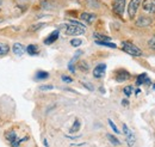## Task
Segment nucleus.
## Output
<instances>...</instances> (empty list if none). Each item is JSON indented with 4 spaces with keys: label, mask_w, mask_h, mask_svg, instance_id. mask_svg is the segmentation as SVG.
<instances>
[{
    "label": "nucleus",
    "mask_w": 155,
    "mask_h": 147,
    "mask_svg": "<svg viewBox=\"0 0 155 147\" xmlns=\"http://www.w3.org/2000/svg\"><path fill=\"white\" fill-rule=\"evenodd\" d=\"M61 28L64 30L66 35H72V36L82 35V34L86 32V26L84 24L77 22V20H69L68 23L63 24Z\"/></svg>",
    "instance_id": "f257e3e1"
},
{
    "label": "nucleus",
    "mask_w": 155,
    "mask_h": 147,
    "mask_svg": "<svg viewBox=\"0 0 155 147\" xmlns=\"http://www.w3.org/2000/svg\"><path fill=\"white\" fill-rule=\"evenodd\" d=\"M122 49H123L125 53H128V54H130V55H133V56L142 55V50H141L138 47H136L134 43L129 42V41H123V42H122Z\"/></svg>",
    "instance_id": "f03ea898"
},
{
    "label": "nucleus",
    "mask_w": 155,
    "mask_h": 147,
    "mask_svg": "<svg viewBox=\"0 0 155 147\" xmlns=\"http://www.w3.org/2000/svg\"><path fill=\"white\" fill-rule=\"evenodd\" d=\"M124 9H125V0H115L112 4V10L117 16L122 17L124 13Z\"/></svg>",
    "instance_id": "7ed1b4c3"
},
{
    "label": "nucleus",
    "mask_w": 155,
    "mask_h": 147,
    "mask_svg": "<svg viewBox=\"0 0 155 147\" xmlns=\"http://www.w3.org/2000/svg\"><path fill=\"white\" fill-rule=\"evenodd\" d=\"M142 4V0H131L129 2V6H128V13H129V18H134L140 7V5Z\"/></svg>",
    "instance_id": "20e7f679"
},
{
    "label": "nucleus",
    "mask_w": 155,
    "mask_h": 147,
    "mask_svg": "<svg viewBox=\"0 0 155 147\" xmlns=\"http://www.w3.org/2000/svg\"><path fill=\"white\" fill-rule=\"evenodd\" d=\"M123 133H124V135H125V140H127V142H128V146L131 147L135 144V135H134V133L129 129V127H128L125 123L123 125Z\"/></svg>",
    "instance_id": "39448f33"
},
{
    "label": "nucleus",
    "mask_w": 155,
    "mask_h": 147,
    "mask_svg": "<svg viewBox=\"0 0 155 147\" xmlns=\"http://www.w3.org/2000/svg\"><path fill=\"white\" fill-rule=\"evenodd\" d=\"M116 80L118 83H123V81H127L130 79V73L125 70H118L116 72V75H115Z\"/></svg>",
    "instance_id": "423d86ee"
},
{
    "label": "nucleus",
    "mask_w": 155,
    "mask_h": 147,
    "mask_svg": "<svg viewBox=\"0 0 155 147\" xmlns=\"http://www.w3.org/2000/svg\"><path fill=\"white\" fill-rule=\"evenodd\" d=\"M106 71V65L105 63H99L93 70V77L94 78H103Z\"/></svg>",
    "instance_id": "0eeeda50"
},
{
    "label": "nucleus",
    "mask_w": 155,
    "mask_h": 147,
    "mask_svg": "<svg viewBox=\"0 0 155 147\" xmlns=\"http://www.w3.org/2000/svg\"><path fill=\"white\" fill-rule=\"evenodd\" d=\"M142 7L149 13H155V0H144L142 2Z\"/></svg>",
    "instance_id": "6e6552de"
},
{
    "label": "nucleus",
    "mask_w": 155,
    "mask_h": 147,
    "mask_svg": "<svg viewBox=\"0 0 155 147\" xmlns=\"http://www.w3.org/2000/svg\"><path fill=\"white\" fill-rule=\"evenodd\" d=\"M58 35H60V31L58 30H55V31H53L49 36L47 37L45 39H44V44H47V46H49V44H51V43H54L56 39L58 38Z\"/></svg>",
    "instance_id": "1a4fd4ad"
},
{
    "label": "nucleus",
    "mask_w": 155,
    "mask_h": 147,
    "mask_svg": "<svg viewBox=\"0 0 155 147\" xmlns=\"http://www.w3.org/2000/svg\"><path fill=\"white\" fill-rule=\"evenodd\" d=\"M150 23H152V19L149 17H146V16H142L136 20L137 26H148V25H150Z\"/></svg>",
    "instance_id": "9d476101"
},
{
    "label": "nucleus",
    "mask_w": 155,
    "mask_h": 147,
    "mask_svg": "<svg viewBox=\"0 0 155 147\" xmlns=\"http://www.w3.org/2000/svg\"><path fill=\"white\" fill-rule=\"evenodd\" d=\"M80 18H81V20H84L85 23H88V24H91V23H92V22L96 19V15H94V13L84 12V13H81Z\"/></svg>",
    "instance_id": "9b49d317"
},
{
    "label": "nucleus",
    "mask_w": 155,
    "mask_h": 147,
    "mask_svg": "<svg viewBox=\"0 0 155 147\" xmlns=\"http://www.w3.org/2000/svg\"><path fill=\"white\" fill-rule=\"evenodd\" d=\"M5 138H6V140H7V141H8L11 145L18 140V138H17V134H16V132H15V130H10V132H6V134H5Z\"/></svg>",
    "instance_id": "f8f14e48"
},
{
    "label": "nucleus",
    "mask_w": 155,
    "mask_h": 147,
    "mask_svg": "<svg viewBox=\"0 0 155 147\" xmlns=\"http://www.w3.org/2000/svg\"><path fill=\"white\" fill-rule=\"evenodd\" d=\"M12 50H13V53L16 54V55H23L24 54V52H25V48H24V46L23 44H20V43H15L13 44V47H12Z\"/></svg>",
    "instance_id": "ddd939ff"
},
{
    "label": "nucleus",
    "mask_w": 155,
    "mask_h": 147,
    "mask_svg": "<svg viewBox=\"0 0 155 147\" xmlns=\"http://www.w3.org/2000/svg\"><path fill=\"white\" fill-rule=\"evenodd\" d=\"M93 37L96 38V42H111V37L101 35V34H99V32H94Z\"/></svg>",
    "instance_id": "4468645a"
},
{
    "label": "nucleus",
    "mask_w": 155,
    "mask_h": 147,
    "mask_svg": "<svg viewBox=\"0 0 155 147\" xmlns=\"http://www.w3.org/2000/svg\"><path fill=\"white\" fill-rule=\"evenodd\" d=\"M25 50H26V53H28L29 55H37V54H38V47L35 46V44L28 46Z\"/></svg>",
    "instance_id": "2eb2a0df"
},
{
    "label": "nucleus",
    "mask_w": 155,
    "mask_h": 147,
    "mask_svg": "<svg viewBox=\"0 0 155 147\" xmlns=\"http://www.w3.org/2000/svg\"><path fill=\"white\" fill-rule=\"evenodd\" d=\"M137 85H141V84H150V81H149V78L147 77V74L143 73L141 74V75H138V78H137Z\"/></svg>",
    "instance_id": "dca6fc26"
},
{
    "label": "nucleus",
    "mask_w": 155,
    "mask_h": 147,
    "mask_svg": "<svg viewBox=\"0 0 155 147\" xmlns=\"http://www.w3.org/2000/svg\"><path fill=\"white\" fill-rule=\"evenodd\" d=\"M48 77H49V73H48V72H44V71H38L37 73L35 74V79H36L37 81L44 80V79H47Z\"/></svg>",
    "instance_id": "f3484780"
},
{
    "label": "nucleus",
    "mask_w": 155,
    "mask_h": 147,
    "mask_svg": "<svg viewBox=\"0 0 155 147\" xmlns=\"http://www.w3.org/2000/svg\"><path fill=\"white\" fill-rule=\"evenodd\" d=\"M10 52V47L6 43H0V55H5Z\"/></svg>",
    "instance_id": "a211bd4d"
},
{
    "label": "nucleus",
    "mask_w": 155,
    "mask_h": 147,
    "mask_svg": "<svg viewBox=\"0 0 155 147\" xmlns=\"http://www.w3.org/2000/svg\"><path fill=\"white\" fill-rule=\"evenodd\" d=\"M107 139H109V141L112 144V145H115V146H118V145H120V142H119V140L117 139L116 136H114V135H111V134H107Z\"/></svg>",
    "instance_id": "6ab92c4d"
},
{
    "label": "nucleus",
    "mask_w": 155,
    "mask_h": 147,
    "mask_svg": "<svg viewBox=\"0 0 155 147\" xmlns=\"http://www.w3.org/2000/svg\"><path fill=\"white\" fill-rule=\"evenodd\" d=\"M80 121H79V118H75V121H74V123H73V126H72V128H71V132L72 133H77L78 130L80 129Z\"/></svg>",
    "instance_id": "aec40b11"
},
{
    "label": "nucleus",
    "mask_w": 155,
    "mask_h": 147,
    "mask_svg": "<svg viewBox=\"0 0 155 147\" xmlns=\"http://www.w3.org/2000/svg\"><path fill=\"white\" fill-rule=\"evenodd\" d=\"M97 44H100V46H105V47H110V48H116L117 46L112 42H96Z\"/></svg>",
    "instance_id": "412c9836"
},
{
    "label": "nucleus",
    "mask_w": 155,
    "mask_h": 147,
    "mask_svg": "<svg viewBox=\"0 0 155 147\" xmlns=\"http://www.w3.org/2000/svg\"><path fill=\"white\" fill-rule=\"evenodd\" d=\"M79 68H80L81 71L86 72V71H88V65H87L85 61H80V62H79Z\"/></svg>",
    "instance_id": "4be33fe9"
},
{
    "label": "nucleus",
    "mask_w": 155,
    "mask_h": 147,
    "mask_svg": "<svg viewBox=\"0 0 155 147\" xmlns=\"http://www.w3.org/2000/svg\"><path fill=\"white\" fill-rule=\"evenodd\" d=\"M71 44H72L73 47H79V46L82 44V41H81L80 38H73V39L71 41Z\"/></svg>",
    "instance_id": "5701e85b"
},
{
    "label": "nucleus",
    "mask_w": 155,
    "mask_h": 147,
    "mask_svg": "<svg viewBox=\"0 0 155 147\" xmlns=\"http://www.w3.org/2000/svg\"><path fill=\"white\" fill-rule=\"evenodd\" d=\"M124 93H125V96H130L131 93H133V86H125L124 87Z\"/></svg>",
    "instance_id": "b1692460"
},
{
    "label": "nucleus",
    "mask_w": 155,
    "mask_h": 147,
    "mask_svg": "<svg viewBox=\"0 0 155 147\" xmlns=\"http://www.w3.org/2000/svg\"><path fill=\"white\" fill-rule=\"evenodd\" d=\"M109 125H110V127L112 128V130H114L115 133H117V134L119 133V129L117 128V127H116V125H115V123L112 122V120H109Z\"/></svg>",
    "instance_id": "393cba45"
},
{
    "label": "nucleus",
    "mask_w": 155,
    "mask_h": 147,
    "mask_svg": "<svg viewBox=\"0 0 155 147\" xmlns=\"http://www.w3.org/2000/svg\"><path fill=\"white\" fill-rule=\"evenodd\" d=\"M53 89H54L53 85H42L39 87V90H42V91H48V90H53Z\"/></svg>",
    "instance_id": "a878e982"
},
{
    "label": "nucleus",
    "mask_w": 155,
    "mask_h": 147,
    "mask_svg": "<svg viewBox=\"0 0 155 147\" xmlns=\"http://www.w3.org/2000/svg\"><path fill=\"white\" fill-rule=\"evenodd\" d=\"M148 46H149L152 49H154V50H155V37L150 38V39L148 41Z\"/></svg>",
    "instance_id": "bb28decb"
},
{
    "label": "nucleus",
    "mask_w": 155,
    "mask_h": 147,
    "mask_svg": "<svg viewBox=\"0 0 155 147\" xmlns=\"http://www.w3.org/2000/svg\"><path fill=\"white\" fill-rule=\"evenodd\" d=\"M82 85L86 87V89H88L90 91H93V85L92 84H90V83H85V81H82Z\"/></svg>",
    "instance_id": "cd10ccee"
},
{
    "label": "nucleus",
    "mask_w": 155,
    "mask_h": 147,
    "mask_svg": "<svg viewBox=\"0 0 155 147\" xmlns=\"http://www.w3.org/2000/svg\"><path fill=\"white\" fill-rule=\"evenodd\" d=\"M42 26H44V24H43V23H39V24H36V25H32V26H31V30L37 31L39 28H42Z\"/></svg>",
    "instance_id": "c85d7f7f"
},
{
    "label": "nucleus",
    "mask_w": 155,
    "mask_h": 147,
    "mask_svg": "<svg viewBox=\"0 0 155 147\" xmlns=\"http://www.w3.org/2000/svg\"><path fill=\"white\" fill-rule=\"evenodd\" d=\"M62 80H63L64 83H72V81H73V79H72L71 77H68V75H62Z\"/></svg>",
    "instance_id": "c756f323"
},
{
    "label": "nucleus",
    "mask_w": 155,
    "mask_h": 147,
    "mask_svg": "<svg viewBox=\"0 0 155 147\" xmlns=\"http://www.w3.org/2000/svg\"><path fill=\"white\" fill-rule=\"evenodd\" d=\"M122 104H123V105H128V101H123Z\"/></svg>",
    "instance_id": "7c9ffc66"
},
{
    "label": "nucleus",
    "mask_w": 155,
    "mask_h": 147,
    "mask_svg": "<svg viewBox=\"0 0 155 147\" xmlns=\"http://www.w3.org/2000/svg\"><path fill=\"white\" fill-rule=\"evenodd\" d=\"M1 5H2V0H0V10H1Z\"/></svg>",
    "instance_id": "2f4dec72"
},
{
    "label": "nucleus",
    "mask_w": 155,
    "mask_h": 147,
    "mask_svg": "<svg viewBox=\"0 0 155 147\" xmlns=\"http://www.w3.org/2000/svg\"><path fill=\"white\" fill-rule=\"evenodd\" d=\"M153 89H154V90H155V85H153Z\"/></svg>",
    "instance_id": "473e14b6"
}]
</instances>
